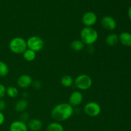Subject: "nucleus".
Returning a JSON list of instances; mask_svg holds the SVG:
<instances>
[{
	"instance_id": "f257e3e1",
	"label": "nucleus",
	"mask_w": 131,
	"mask_h": 131,
	"mask_svg": "<svg viewBox=\"0 0 131 131\" xmlns=\"http://www.w3.org/2000/svg\"><path fill=\"white\" fill-rule=\"evenodd\" d=\"M74 114V107L69 103H60L56 105L51 111V116L58 122L70 118Z\"/></svg>"
},
{
	"instance_id": "f03ea898",
	"label": "nucleus",
	"mask_w": 131,
	"mask_h": 131,
	"mask_svg": "<svg viewBox=\"0 0 131 131\" xmlns=\"http://www.w3.org/2000/svg\"><path fill=\"white\" fill-rule=\"evenodd\" d=\"M81 40L86 46H92L99 38V33L93 27H84L80 32Z\"/></svg>"
},
{
	"instance_id": "7ed1b4c3",
	"label": "nucleus",
	"mask_w": 131,
	"mask_h": 131,
	"mask_svg": "<svg viewBox=\"0 0 131 131\" xmlns=\"http://www.w3.org/2000/svg\"><path fill=\"white\" fill-rule=\"evenodd\" d=\"M9 49L12 52L16 54H23L28 49L26 40L22 37H15L9 42Z\"/></svg>"
},
{
	"instance_id": "20e7f679",
	"label": "nucleus",
	"mask_w": 131,
	"mask_h": 131,
	"mask_svg": "<svg viewBox=\"0 0 131 131\" xmlns=\"http://www.w3.org/2000/svg\"><path fill=\"white\" fill-rule=\"evenodd\" d=\"M93 81L87 74H80L74 79V85L79 90H87L92 87Z\"/></svg>"
},
{
	"instance_id": "39448f33",
	"label": "nucleus",
	"mask_w": 131,
	"mask_h": 131,
	"mask_svg": "<svg viewBox=\"0 0 131 131\" xmlns=\"http://www.w3.org/2000/svg\"><path fill=\"white\" fill-rule=\"evenodd\" d=\"M27 47L36 52H40L44 47V41L38 36H31L26 40Z\"/></svg>"
},
{
	"instance_id": "423d86ee",
	"label": "nucleus",
	"mask_w": 131,
	"mask_h": 131,
	"mask_svg": "<svg viewBox=\"0 0 131 131\" xmlns=\"http://www.w3.org/2000/svg\"><path fill=\"white\" fill-rule=\"evenodd\" d=\"M84 112L90 117H97L101 114V107L97 102L90 101L84 106Z\"/></svg>"
},
{
	"instance_id": "0eeeda50",
	"label": "nucleus",
	"mask_w": 131,
	"mask_h": 131,
	"mask_svg": "<svg viewBox=\"0 0 131 131\" xmlns=\"http://www.w3.org/2000/svg\"><path fill=\"white\" fill-rule=\"evenodd\" d=\"M97 22V16L93 12H87L82 17V23L84 27H93Z\"/></svg>"
},
{
	"instance_id": "6e6552de",
	"label": "nucleus",
	"mask_w": 131,
	"mask_h": 131,
	"mask_svg": "<svg viewBox=\"0 0 131 131\" xmlns=\"http://www.w3.org/2000/svg\"><path fill=\"white\" fill-rule=\"evenodd\" d=\"M101 25L102 28L108 31H113L116 29V22L113 17L110 15H106L101 19Z\"/></svg>"
},
{
	"instance_id": "1a4fd4ad",
	"label": "nucleus",
	"mask_w": 131,
	"mask_h": 131,
	"mask_svg": "<svg viewBox=\"0 0 131 131\" xmlns=\"http://www.w3.org/2000/svg\"><path fill=\"white\" fill-rule=\"evenodd\" d=\"M83 100V95L79 91H74L70 95L69 98V104L73 107L79 106Z\"/></svg>"
},
{
	"instance_id": "9d476101",
	"label": "nucleus",
	"mask_w": 131,
	"mask_h": 131,
	"mask_svg": "<svg viewBox=\"0 0 131 131\" xmlns=\"http://www.w3.org/2000/svg\"><path fill=\"white\" fill-rule=\"evenodd\" d=\"M33 82V79L30 75L28 74H23L18 78L17 84L19 88L25 89L32 85Z\"/></svg>"
},
{
	"instance_id": "9b49d317",
	"label": "nucleus",
	"mask_w": 131,
	"mask_h": 131,
	"mask_svg": "<svg viewBox=\"0 0 131 131\" xmlns=\"http://www.w3.org/2000/svg\"><path fill=\"white\" fill-rule=\"evenodd\" d=\"M27 124L20 121L15 120L11 123L9 127V131H28Z\"/></svg>"
},
{
	"instance_id": "f8f14e48",
	"label": "nucleus",
	"mask_w": 131,
	"mask_h": 131,
	"mask_svg": "<svg viewBox=\"0 0 131 131\" xmlns=\"http://www.w3.org/2000/svg\"><path fill=\"white\" fill-rule=\"evenodd\" d=\"M27 126L28 129L31 131H40L43 127V123L39 119H30L27 123Z\"/></svg>"
},
{
	"instance_id": "ddd939ff",
	"label": "nucleus",
	"mask_w": 131,
	"mask_h": 131,
	"mask_svg": "<svg viewBox=\"0 0 131 131\" xmlns=\"http://www.w3.org/2000/svg\"><path fill=\"white\" fill-rule=\"evenodd\" d=\"M119 41L125 47L131 46V33L129 32H122L118 36Z\"/></svg>"
},
{
	"instance_id": "4468645a",
	"label": "nucleus",
	"mask_w": 131,
	"mask_h": 131,
	"mask_svg": "<svg viewBox=\"0 0 131 131\" xmlns=\"http://www.w3.org/2000/svg\"><path fill=\"white\" fill-rule=\"evenodd\" d=\"M28 107V102L26 99L19 100L15 105V110L17 112L23 113Z\"/></svg>"
},
{
	"instance_id": "2eb2a0df",
	"label": "nucleus",
	"mask_w": 131,
	"mask_h": 131,
	"mask_svg": "<svg viewBox=\"0 0 131 131\" xmlns=\"http://www.w3.org/2000/svg\"><path fill=\"white\" fill-rule=\"evenodd\" d=\"M105 41L107 46H110V47L115 46L119 42L118 35L116 33H110L106 37Z\"/></svg>"
},
{
	"instance_id": "dca6fc26",
	"label": "nucleus",
	"mask_w": 131,
	"mask_h": 131,
	"mask_svg": "<svg viewBox=\"0 0 131 131\" xmlns=\"http://www.w3.org/2000/svg\"><path fill=\"white\" fill-rule=\"evenodd\" d=\"M85 45L81 40H74L70 43V48L75 52H79L84 49Z\"/></svg>"
},
{
	"instance_id": "f3484780",
	"label": "nucleus",
	"mask_w": 131,
	"mask_h": 131,
	"mask_svg": "<svg viewBox=\"0 0 131 131\" xmlns=\"http://www.w3.org/2000/svg\"><path fill=\"white\" fill-rule=\"evenodd\" d=\"M60 83L65 88H70L74 84V79L70 75H65L61 77Z\"/></svg>"
},
{
	"instance_id": "a211bd4d",
	"label": "nucleus",
	"mask_w": 131,
	"mask_h": 131,
	"mask_svg": "<svg viewBox=\"0 0 131 131\" xmlns=\"http://www.w3.org/2000/svg\"><path fill=\"white\" fill-rule=\"evenodd\" d=\"M23 58L24 60L27 61H33L35 60L37 56V52L35 51H32V50L29 49H27L23 54Z\"/></svg>"
},
{
	"instance_id": "6ab92c4d",
	"label": "nucleus",
	"mask_w": 131,
	"mask_h": 131,
	"mask_svg": "<svg viewBox=\"0 0 131 131\" xmlns=\"http://www.w3.org/2000/svg\"><path fill=\"white\" fill-rule=\"evenodd\" d=\"M47 131H64L63 126L58 122H51L47 126Z\"/></svg>"
},
{
	"instance_id": "aec40b11",
	"label": "nucleus",
	"mask_w": 131,
	"mask_h": 131,
	"mask_svg": "<svg viewBox=\"0 0 131 131\" xmlns=\"http://www.w3.org/2000/svg\"><path fill=\"white\" fill-rule=\"evenodd\" d=\"M9 68L7 64L0 60V77L5 78L8 74Z\"/></svg>"
},
{
	"instance_id": "412c9836",
	"label": "nucleus",
	"mask_w": 131,
	"mask_h": 131,
	"mask_svg": "<svg viewBox=\"0 0 131 131\" xmlns=\"http://www.w3.org/2000/svg\"><path fill=\"white\" fill-rule=\"evenodd\" d=\"M6 94L10 98H15L17 97L18 94H19V91L16 87L11 86L6 88Z\"/></svg>"
},
{
	"instance_id": "4be33fe9",
	"label": "nucleus",
	"mask_w": 131,
	"mask_h": 131,
	"mask_svg": "<svg viewBox=\"0 0 131 131\" xmlns=\"http://www.w3.org/2000/svg\"><path fill=\"white\" fill-rule=\"evenodd\" d=\"M29 120H30V119H29V115H28L27 113H25V112L22 113L21 115H20V119H19V120H20V121L27 124V123L29 122Z\"/></svg>"
},
{
	"instance_id": "5701e85b",
	"label": "nucleus",
	"mask_w": 131,
	"mask_h": 131,
	"mask_svg": "<svg viewBox=\"0 0 131 131\" xmlns=\"http://www.w3.org/2000/svg\"><path fill=\"white\" fill-rule=\"evenodd\" d=\"M6 88L4 84L0 83V99H2L6 95Z\"/></svg>"
},
{
	"instance_id": "b1692460",
	"label": "nucleus",
	"mask_w": 131,
	"mask_h": 131,
	"mask_svg": "<svg viewBox=\"0 0 131 131\" xmlns=\"http://www.w3.org/2000/svg\"><path fill=\"white\" fill-rule=\"evenodd\" d=\"M6 106V104L5 101L3 99H0V111H1V112H3V111L5 110Z\"/></svg>"
},
{
	"instance_id": "393cba45",
	"label": "nucleus",
	"mask_w": 131,
	"mask_h": 131,
	"mask_svg": "<svg viewBox=\"0 0 131 131\" xmlns=\"http://www.w3.org/2000/svg\"><path fill=\"white\" fill-rule=\"evenodd\" d=\"M5 120V115H4V114L3 113V112H1V111H0V126L2 125L3 124H4Z\"/></svg>"
},
{
	"instance_id": "a878e982",
	"label": "nucleus",
	"mask_w": 131,
	"mask_h": 131,
	"mask_svg": "<svg viewBox=\"0 0 131 131\" xmlns=\"http://www.w3.org/2000/svg\"><path fill=\"white\" fill-rule=\"evenodd\" d=\"M32 84L33 85L34 88H40L41 87V83H40L39 81H35V83H33V82Z\"/></svg>"
},
{
	"instance_id": "bb28decb",
	"label": "nucleus",
	"mask_w": 131,
	"mask_h": 131,
	"mask_svg": "<svg viewBox=\"0 0 131 131\" xmlns=\"http://www.w3.org/2000/svg\"><path fill=\"white\" fill-rule=\"evenodd\" d=\"M128 17L131 21V6L129 8V10H128Z\"/></svg>"
},
{
	"instance_id": "cd10ccee",
	"label": "nucleus",
	"mask_w": 131,
	"mask_h": 131,
	"mask_svg": "<svg viewBox=\"0 0 131 131\" xmlns=\"http://www.w3.org/2000/svg\"><path fill=\"white\" fill-rule=\"evenodd\" d=\"M64 131H65V130H64Z\"/></svg>"
}]
</instances>
